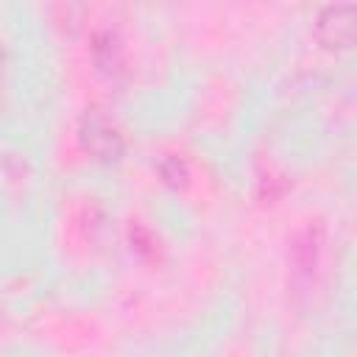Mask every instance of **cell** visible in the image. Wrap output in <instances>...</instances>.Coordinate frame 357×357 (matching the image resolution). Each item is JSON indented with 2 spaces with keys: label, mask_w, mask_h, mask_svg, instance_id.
<instances>
[{
  "label": "cell",
  "mask_w": 357,
  "mask_h": 357,
  "mask_svg": "<svg viewBox=\"0 0 357 357\" xmlns=\"http://www.w3.org/2000/svg\"><path fill=\"white\" fill-rule=\"evenodd\" d=\"M0 75H3V56H0Z\"/></svg>",
  "instance_id": "cell-4"
},
{
  "label": "cell",
  "mask_w": 357,
  "mask_h": 357,
  "mask_svg": "<svg viewBox=\"0 0 357 357\" xmlns=\"http://www.w3.org/2000/svg\"><path fill=\"white\" fill-rule=\"evenodd\" d=\"M159 170H162L165 181H167V184H173V187L184 184V178H187V170H184V165H181L178 159H165V162L159 165Z\"/></svg>",
  "instance_id": "cell-3"
},
{
  "label": "cell",
  "mask_w": 357,
  "mask_h": 357,
  "mask_svg": "<svg viewBox=\"0 0 357 357\" xmlns=\"http://www.w3.org/2000/svg\"><path fill=\"white\" fill-rule=\"evenodd\" d=\"M81 142H84V148L95 159H103V162H112V159H117L123 153V137H120V131L98 109H92V112L84 114V120H81Z\"/></svg>",
  "instance_id": "cell-1"
},
{
  "label": "cell",
  "mask_w": 357,
  "mask_h": 357,
  "mask_svg": "<svg viewBox=\"0 0 357 357\" xmlns=\"http://www.w3.org/2000/svg\"><path fill=\"white\" fill-rule=\"evenodd\" d=\"M315 33H318L321 45H326V47H349L351 36H354V6L349 0L329 6L318 17Z\"/></svg>",
  "instance_id": "cell-2"
}]
</instances>
